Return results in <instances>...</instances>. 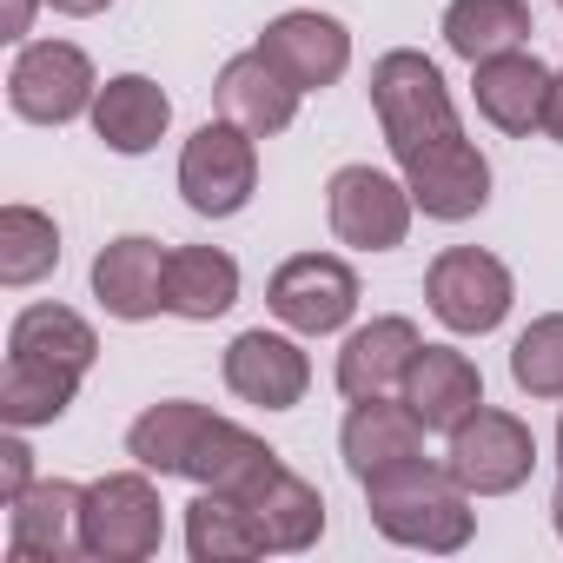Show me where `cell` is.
<instances>
[{"label": "cell", "instance_id": "10", "mask_svg": "<svg viewBox=\"0 0 563 563\" xmlns=\"http://www.w3.org/2000/svg\"><path fill=\"white\" fill-rule=\"evenodd\" d=\"M225 391L239 405H258V411H292L312 391V358L286 332H265V325L239 332L225 345Z\"/></svg>", "mask_w": 563, "mask_h": 563}, {"label": "cell", "instance_id": "3", "mask_svg": "<svg viewBox=\"0 0 563 563\" xmlns=\"http://www.w3.org/2000/svg\"><path fill=\"white\" fill-rule=\"evenodd\" d=\"M166 543V504L153 471H107L100 484H87L80 504V556L93 563H146Z\"/></svg>", "mask_w": 563, "mask_h": 563}, {"label": "cell", "instance_id": "1", "mask_svg": "<svg viewBox=\"0 0 563 563\" xmlns=\"http://www.w3.org/2000/svg\"><path fill=\"white\" fill-rule=\"evenodd\" d=\"M365 510L391 543L424 550V556H457L477 530L471 490L451 477V464H431V457H405L365 477Z\"/></svg>", "mask_w": 563, "mask_h": 563}, {"label": "cell", "instance_id": "31", "mask_svg": "<svg viewBox=\"0 0 563 563\" xmlns=\"http://www.w3.org/2000/svg\"><path fill=\"white\" fill-rule=\"evenodd\" d=\"M27 484H34V451H27L21 424H8V438H0V504H14Z\"/></svg>", "mask_w": 563, "mask_h": 563}, {"label": "cell", "instance_id": "35", "mask_svg": "<svg viewBox=\"0 0 563 563\" xmlns=\"http://www.w3.org/2000/svg\"><path fill=\"white\" fill-rule=\"evenodd\" d=\"M550 523H556V537H563V484H556V497H550Z\"/></svg>", "mask_w": 563, "mask_h": 563}, {"label": "cell", "instance_id": "2", "mask_svg": "<svg viewBox=\"0 0 563 563\" xmlns=\"http://www.w3.org/2000/svg\"><path fill=\"white\" fill-rule=\"evenodd\" d=\"M372 113H378V133H385L398 173L418 166L424 153H444L464 140L451 87H444L438 60H424L418 47H391L372 60Z\"/></svg>", "mask_w": 563, "mask_h": 563}, {"label": "cell", "instance_id": "21", "mask_svg": "<svg viewBox=\"0 0 563 563\" xmlns=\"http://www.w3.org/2000/svg\"><path fill=\"white\" fill-rule=\"evenodd\" d=\"M418 345H424L418 325L398 319V312L358 325V332L345 339V352H339V391H345V398H398V391H405V372H411V358H418Z\"/></svg>", "mask_w": 563, "mask_h": 563}, {"label": "cell", "instance_id": "5", "mask_svg": "<svg viewBox=\"0 0 563 563\" xmlns=\"http://www.w3.org/2000/svg\"><path fill=\"white\" fill-rule=\"evenodd\" d=\"M258 192V140L239 120H206L186 146H179V199L199 219H232L245 212Z\"/></svg>", "mask_w": 563, "mask_h": 563}, {"label": "cell", "instance_id": "36", "mask_svg": "<svg viewBox=\"0 0 563 563\" xmlns=\"http://www.w3.org/2000/svg\"><path fill=\"white\" fill-rule=\"evenodd\" d=\"M556 464H563V418H556Z\"/></svg>", "mask_w": 563, "mask_h": 563}, {"label": "cell", "instance_id": "13", "mask_svg": "<svg viewBox=\"0 0 563 563\" xmlns=\"http://www.w3.org/2000/svg\"><path fill=\"white\" fill-rule=\"evenodd\" d=\"M80 504H87V484L34 477L8 504V556L14 563H67V556H80Z\"/></svg>", "mask_w": 563, "mask_h": 563}, {"label": "cell", "instance_id": "14", "mask_svg": "<svg viewBox=\"0 0 563 563\" xmlns=\"http://www.w3.org/2000/svg\"><path fill=\"white\" fill-rule=\"evenodd\" d=\"M550 80H556V74H550L530 47H517V54H490V60L471 67V100H477V113H484L497 133L530 140V133H543Z\"/></svg>", "mask_w": 563, "mask_h": 563}, {"label": "cell", "instance_id": "4", "mask_svg": "<svg viewBox=\"0 0 563 563\" xmlns=\"http://www.w3.org/2000/svg\"><path fill=\"white\" fill-rule=\"evenodd\" d=\"M510 299H517V278L497 252L484 245H444L424 272V306L444 332L457 339H484L510 319Z\"/></svg>", "mask_w": 563, "mask_h": 563}, {"label": "cell", "instance_id": "37", "mask_svg": "<svg viewBox=\"0 0 563 563\" xmlns=\"http://www.w3.org/2000/svg\"><path fill=\"white\" fill-rule=\"evenodd\" d=\"M556 8H563V0H556Z\"/></svg>", "mask_w": 563, "mask_h": 563}, {"label": "cell", "instance_id": "32", "mask_svg": "<svg viewBox=\"0 0 563 563\" xmlns=\"http://www.w3.org/2000/svg\"><path fill=\"white\" fill-rule=\"evenodd\" d=\"M543 133H550V140L563 146V74L550 80V107H543Z\"/></svg>", "mask_w": 563, "mask_h": 563}, {"label": "cell", "instance_id": "34", "mask_svg": "<svg viewBox=\"0 0 563 563\" xmlns=\"http://www.w3.org/2000/svg\"><path fill=\"white\" fill-rule=\"evenodd\" d=\"M34 27V0H8V41H21Z\"/></svg>", "mask_w": 563, "mask_h": 563}, {"label": "cell", "instance_id": "15", "mask_svg": "<svg viewBox=\"0 0 563 563\" xmlns=\"http://www.w3.org/2000/svg\"><path fill=\"white\" fill-rule=\"evenodd\" d=\"M93 299L107 306V319L146 325L166 312V245L146 232H126L113 245H100L93 258Z\"/></svg>", "mask_w": 563, "mask_h": 563}, {"label": "cell", "instance_id": "12", "mask_svg": "<svg viewBox=\"0 0 563 563\" xmlns=\"http://www.w3.org/2000/svg\"><path fill=\"white\" fill-rule=\"evenodd\" d=\"M225 497H239V504L252 510L265 550H278V556H299V550H312V543L325 537V497H319V484H306L286 457H272L245 490H225Z\"/></svg>", "mask_w": 563, "mask_h": 563}, {"label": "cell", "instance_id": "8", "mask_svg": "<svg viewBox=\"0 0 563 563\" xmlns=\"http://www.w3.org/2000/svg\"><path fill=\"white\" fill-rule=\"evenodd\" d=\"M93 60L74 41H27L8 67V107L27 126H74L80 113H93Z\"/></svg>", "mask_w": 563, "mask_h": 563}, {"label": "cell", "instance_id": "20", "mask_svg": "<svg viewBox=\"0 0 563 563\" xmlns=\"http://www.w3.org/2000/svg\"><path fill=\"white\" fill-rule=\"evenodd\" d=\"M405 186H411V199H418L424 219L464 225V219H477L490 206V159L471 140H457V146L424 153L418 166H405Z\"/></svg>", "mask_w": 563, "mask_h": 563}, {"label": "cell", "instance_id": "26", "mask_svg": "<svg viewBox=\"0 0 563 563\" xmlns=\"http://www.w3.org/2000/svg\"><path fill=\"white\" fill-rule=\"evenodd\" d=\"M186 556L192 563H252V556H265V537L239 497L199 490L186 504Z\"/></svg>", "mask_w": 563, "mask_h": 563}, {"label": "cell", "instance_id": "16", "mask_svg": "<svg viewBox=\"0 0 563 563\" xmlns=\"http://www.w3.org/2000/svg\"><path fill=\"white\" fill-rule=\"evenodd\" d=\"M212 100H219V113L239 120L252 140H272V133H286V126L299 120V100H306V93L252 47V54H232V60L219 67Z\"/></svg>", "mask_w": 563, "mask_h": 563}, {"label": "cell", "instance_id": "28", "mask_svg": "<svg viewBox=\"0 0 563 563\" xmlns=\"http://www.w3.org/2000/svg\"><path fill=\"white\" fill-rule=\"evenodd\" d=\"M272 457H278V451H272L265 438H252L245 424H232V418H219V411H212V424H206V438H199V451H192L186 477H192L199 490H245Z\"/></svg>", "mask_w": 563, "mask_h": 563}, {"label": "cell", "instance_id": "18", "mask_svg": "<svg viewBox=\"0 0 563 563\" xmlns=\"http://www.w3.org/2000/svg\"><path fill=\"white\" fill-rule=\"evenodd\" d=\"M424 431H457L477 405H484V372L457 352V345H418L411 372H405V391H398Z\"/></svg>", "mask_w": 563, "mask_h": 563}, {"label": "cell", "instance_id": "27", "mask_svg": "<svg viewBox=\"0 0 563 563\" xmlns=\"http://www.w3.org/2000/svg\"><path fill=\"white\" fill-rule=\"evenodd\" d=\"M8 352H21V358H47V365H67V372H93V358H100V339H93V325L74 312V306H27L14 325H8Z\"/></svg>", "mask_w": 563, "mask_h": 563}, {"label": "cell", "instance_id": "25", "mask_svg": "<svg viewBox=\"0 0 563 563\" xmlns=\"http://www.w3.org/2000/svg\"><path fill=\"white\" fill-rule=\"evenodd\" d=\"M80 378H87V372H67V365L8 352V372H0V418L21 424V431L54 424V418H67V405L80 398Z\"/></svg>", "mask_w": 563, "mask_h": 563}, {"label": "cell", "instance_id": "24", "mask_svg": "<svg viewBox=\"0 0 563 563\" xmlns=\"http://www.w3.org/2000/svg\"><path fill=\"white\" fill-rule=\"evenodd\" d=\"M530 34H537V21H530L523 0H451L444 8V47L471 67L490 60V54L530 47Z\"/></svg>", "mask_w": 563, "mask_h": 563}, {"label": "cell", "instance_id": "6", "mask_svg": "<svg viewBox=\"0 0 563 563\" xmlns=\"http://www.w3.org/2000/svg\"><path fill=\"white\" fill-rule=\"evenodd\" d=\"M444 464H451V477H457L471 497H510V490H523L530 471H537V438H530V424H523L517 411L477 405V411L451 431Z\"/></svg>", "mask_w": 563, "mask_h": 563}, {"label": "cell", "instance_id": "23", "mask_svg": "<svg viewBox=\"0 0 563 563\" xmlns=\"http://www.w3.org/2000/svg\"><path fill=\"white\" fill-rule=\"evenodd\" d=\"M206 424H212L206 405H192V398H159V405H146V411L126 424V457H133L140 471H153V477H186V464H192Z\"/></svg>", "mask_w": 563, "mask_h": 563}, {"label": "cell", "instance_id": "22", "mask_svg": "<svg viewBox=\"0 0 563 563\" xmlns=\"http://www.w3.org/2000/svg\"><path fill=\"white\" fill-rule=\"evenodd\" d=\"M239 306V258L219 245H173L166 252V312L212 325Z\"/></svg>", "mask_w": 563, "mask_h": 563}, {"label": "cell", "instance_id": "19", "mask_svg": "<svg viewBox=\"0 0 563 563\" xmlns=\"http://www.w3.org/2000/svg\"><path fill=\"white\" fill-rule=\"evenodd\" d=\"M339 451H345V471L365 484L405 457H424V424L405 398H352V411L339 424Z\"/></svg>", "mask_w": 563, "mask_h": 563}, {"label": "cell", "instance_id": "17", "mask_svg": "<svg viewBox=\"0 0 563 563\" xmlns=\"http://www.w3.org/2000/svg\"><path fill=\"white\" fill-rule=\"evenodd\" d=\"M93 140L107 146V153H120V159H140V153H153L159 140H166V126H173V100H166V87L159 80H146V74H113L100 93H93Z\"/></svg>", "mask_w": 563, "mask_h": 563}, {"label": "cell", "instance_id": "30", "mask_svg": "<svg viewBox=\"0 0 563 563\" xmlns=\"http://www.w3.org/2000/svg\"><path fill=\"white\" fill-rule=\"evenodd\" d=\"M510 378L523 398H563V312H543L510 345Z\"/></svg>", "mask_w": 563, "mask_h": 563}, {"label": "cell", "instance_id": "9", "mask_svg": "<svg viewBox=\"0 0 563 563\" xmlns=\"http://www.w3.org/2000/svg\"><path fill=\"white\" fill-rule=\"evenodd\" d=\"M411 186L378 173V166H339L332 186H325V219H332V239L352 245V252H398L411 239Z\"/></svg>", "mask_w": 563, "mask_h": 563}, {"label": "cell", "instance_id": "11", "mask_svg": "<svg viewBox=\"0 0 563 563\" xmlns=\"http://www.w3.org/2000/svg\"><path fill=\"white\" fill-rule=\"evenodd\" d=\"M258 54L286 74L299 93H325V87H339L345 67H352V34H345V21H332V14H319V8H292V14L265 21Z\"/></svg>", "mask_w": 563, "mask_h": 563}, {"label": "cell", "instance_id": "29", "mask_svg": "<svg viewBox=\"0 0 563 563\" xmlns=\"http://www.w3.org/2000/svg\"><path fill=\"white\" fill-rule=\"evenodd\" d=\"M60 265V225L41 206H8L0 212V286H41Z\"/></svg>", "mask_w": 563, "mask_h": 563}, {"label": "cell", "instance_id": "33", "mask_svg": "<svg viewBox=\"0 0 563 563\" xmlns=\"http://www.w3.org/2000/svg\"><path fill=\"white\" fill-rule=\"evenodd\" d=\"M47 8H54V14H74V21H93V14L113 8V0H47Z\"/></svg>", "mask_w": 563, "mask_h": 563}, {"label": "cell", "instance_id": "7", "mask_svg": "<svg viewBox=\"0 0 563 563\" xmlns=\"http://www.w3.org/2000/svg\"><path fill=\"white\" fill-rule=\"evenodd\" d=\"M265 306L299 339H332L358 312V272L339 252H299V258H286L265 278Z\"/></svg>", "mask_w": 563, "mask_h": 563}]
</instances>
